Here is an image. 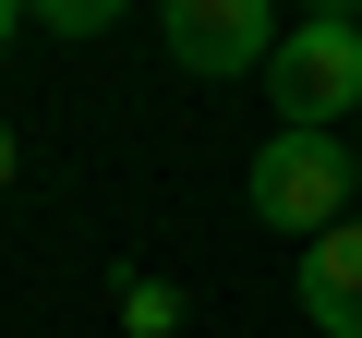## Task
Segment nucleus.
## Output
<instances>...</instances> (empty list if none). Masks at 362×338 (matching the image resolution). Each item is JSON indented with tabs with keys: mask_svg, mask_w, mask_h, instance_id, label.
Masks as SVG:
<instances>
[{
	"mask_svg": "<svg viewBox=\"0 0 362 338\" xmlns=\"http://www.w3.org/2000/svg\"><path fill=\"white\" fill-rule=\"evenodd\" d=\"M266 97H278V121H302V133H338V121L362 109V25H338V13H302V25L278 37V61H266Z\"/></svg>",
	"mask_w": 362,
	"mask_h": 338,
	"instance_id": "f03ea898",
	"label": "nucleus"
},
{
	"mask_svg": "<svg viewBox=\"0 0 362 338\" xmlns=\"http://www.w3.org/2000/svg\"><path fill=\"white\" fill-rule=\"evenodd\" d=\"M290 290H302L314 338H362V218L314 230V242H302V266H290Z\"/></svg>",
	"mask_w": 362,
	"mask_h": 338,
	"instance_id": "20e7f679",
	"label": "nucleus"
},
{
	"mask_svg": "<svg viewBox=\"0 0 362 338\" xmlns=\"http://www.w3.org/2000/svg\"><path fill=\"white\" fill-rule=\"evenodd\" d=\"M25 13H37V0H0V49H13V25H25Z\"/></svg>",
	"mask_w": 362,
	"mask_h": 338,
	"instance_id": "0eeeda50",
	"label": "nucleus"
},
{
	"mask_svg": "<svg viewBox=\"0 0 362 338\" xmlns=\"http://www.w3.org/2000/svg\"><path fill=\"white\" fill-rule=\"evenodd\" d=\"M350 157H362V145H350Z\"/></svg>",
	"mask_w": 362,
	"mask_h": 338,
	"instance_id": "9d476101",
	"label": "nucleus"
},
{
	"mask_svg": "<svg viewBox=\"0 0 362 338\" xmlns=\"http://www.w3.org/2000/svg\"><path fill=\"white\" fill-rule=\"evenodd\" d=\"M314 13H338V25H350V13H362V0H314Z\"/></svg>",
	"mask_w": 362,
	"mask_h": 338,
	"instance_id": "6e6552de",
	"label": "nucleus"
},
{
	"mask_svg": "<svg viewBox=\"0 0 362 338\" xmlns=\"http://www.w3.org/2000/svg\"><path fill=\"white\" fill-rule=\"evenodd\" d=\"M133 13V0H37V25H61V37H109Z\"/></svg>",
	"mask_w": 362,
	"mask_h": 338,
	"instance_id": "423d86ee",
	"label": "nucleus"
},
{
	"mask_svg": "<svg viewBox=\"0 0 362 338\" xmlns=\"http://www.w3.org/2000/svg\"><path fill=\"white\" fill-rule=\"evenodd\" d=\"M121 326H133V338H169V326H181V290H169V278H121Z\"/></svg>",
	"mask_w": 362,
	"mask_h": 338,
	"instance_id": "39448f33",
	"label": "nucleus"
},
{
	"mask_svg": "<svg viewBox=\"0 0 362 338\" xmlns=\"http://www.w3.org/2000/svg\"><path fill=\"white\" fill-rule=\"evenodd\" d=\"M254 218L266 230H290V242H314V230H338V206L362 194V157L338 145V133H302V121H278V145H254Z\"/></svg>",
	"mask_w": 362,
	"mask_h": 338,
	"instance_id": "f257e3e1",
	"label": "nucleus"
},
{
	"mask_svg": "<svg viewBox=\"0 0 362 338\" xmlns=\"http://www.w3.org/2000/svg\"><path fill=\"white\" fill-rule=\"evenodd\" d=\"M0 182H13V133H0Z\"/></svg>",
	"mask_w": 362,
	"mask_h": 338,
	"instance_id": "1a4fd4ad",
	"label": "nucleus"
},
{
	"mask_svg": "<svg viewBox=\"0 0 362 338\" xmlns=\"http://www.w3.org/2000/svg\"><path fill=\"white\" fill-rule=\"evenodd\" d=\"M169 61L206 73V85L266 73L278 61V0H169Z\"/></svg>",
	"mask_w": 362,
	"mask_h": 338,
	"instance_id": "7ed1b4c3",
	"label": "nucleus"
}]
</instances>
